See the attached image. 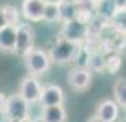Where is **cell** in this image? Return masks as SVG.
Here are the masks:
<instances>
[{"mask_svg": "<svg viewBox=\"0 0 126 122\" xmlns=\"http://www.w3.org/2000/svg\"><path fill=\"white\" fill-rule=\"evenodd\" d=\"M118 7L115 4L113 0H96V4H95V14L102 17L106 21H110L113 16L118 13Z\"/></svg>", "mask_w": 126, "mask_h": 122, "instance_id": "obj_13", "label": "cell"}, {"mask_svg": "<svg viewBox=\"0 0 126 122\" xmlns=\"http://www.w3.org/2000/svg\"><path fill=\"white\" fill-rule=\"evenodd\" d=\"M58 12H60V23L69 21L77 17V6L72 0H61L58 3Z\"/></svg>", "mask_w": 126, "mask_h": 122, "instance_id": "obj_15", "label": "cell"}, {"mask_svg": "<svg viewBox=\"0 0 126 122\" xmlns=\"http://www.w3.org/2000/svg\"><path fill=\"white\" fill-rule=\"evenodd\" d=\"M43 106L47 105H57L64 104V91L63 88L57 84H48L46 87H43L41 97L38 101Z\"/></svg>", "mask_w": 126, "mask_h": 122, "instance_id": "obj_10", "label": "cell"}, {"mask_svg": "<svg viewBox=\"0 0 126 122\" xmlns=\"http://www.w3.org/2000/svg\"><path fill=\"white\" fill-rule=\"evenodd\" d=\"M3 13H4V17H6V23L10 26H17L20 23V16L21 13L18 12V9L16 6L12 4H6V6H1Z\"/></svg>", "mask_w": 126, "mask_h": 122, "instance_id": "obj_19", "label": "cell"}, {"mask_svg": "<svg viewBox=\"0 0 126 122\" xmlns=\"http://www.w3.org/2000/svg\"><path fill=\"white\" fill-rule=\"evenodd\" d=\"M4 104H6V95H4L3 92H0V114H3Z\"/></svg>", "mask_w": 126, "mask_h": 122, "instance_id": "obj_22", "label": "cell"}, {"mask_svg": "<svg viewBox=\"0 0 126 122\" xmlns=\"http://www.w3.org/2000/svg\"><path fill=\"white\" fill-rule=\"evenodd\" d=\"M119 105L116 104L115 99H103L101 104L98 105L96 112V121L101 122H115L119 116Z\"/></svg>", "mask_w": 126, "mask_h": 122, "instance_id": "obj_8", "label": "cell"}, {"mask_svg": "<svg viewBox=\"0 0 126 122\" xmlns=\"http://www.w3.org/2000/svg\"><path fill=\"white\" fill-rule=\"evenodd\" d=\"M16 27L6 24L0 29V50L6 52H13L16 44Z\"/></svg>", "mask_w": 126, "mask_h": 122, "instance_id": "obj_12", "label": "cell"}, {"mask_svg": "<svg viewBox=\"0 0 126 122\" xmlns=\"http://www.w3.org/2000/svg\"><path fill=\"white\" fill-rule=\"evenodd\" d=\"M74 4L77 6L78 10H89L95 13V4L96 0H72Z\"/></svg>", "mask_w": 126, "mask_h": 122, "instance_id": "obj_20", "label": "cell"}, {"mask_svg": "<svg viewBox=\"0 0 126 122\" xmlns=\"http://www.w3.org/2000/svg\"><path fill=\"white\" fill-rule=\"evenodd\" d=\"M113 1L119 10H125L126 9V0H113Z\"/></svg>", "mask_w": 126, "mask_h": 122, "instance_id": "obj_21", "label": "cell"}, {"mask_svg": "<svg viewBox=\"0 0 126 122\" xmlns=\"http://www.w3.org/2000/svg\"><path fill=\"white\" fill-rule=\"evenodd\" d=\"M6 17H4V13H3V9L0 6V29L3 27V26H6Z\"/></svg>", "mask_w": 126, "mask_h": 122, "instance_id": "obj_23", "label": "cell"}, {"mask_svg": "<svg viewBox=\"0 0 126 122\" xmlns=\"http://www.w3.org/2000/svg\"><path fill=\"white\" fill-rule=\"evenodd\" d=\"M113 98L116 104L125 108L126 106V80L123 77L118 78L113 84Z\"/></svg>", "mask_w": 126, "mask_h": 122, "instance_id": "obj_17", "label": "cell"}, {"mask_svg": "<svg viewBox=\"0 0 126 122\" xmlns=\"http://www.w3.org/2000/svg\"><path fill=\"white\" fill-rule=\"evenodd\" d=\"M85 67L91 72H105V54L101 51H89L86 54Z\"/></svg>", "mask_w": 126, "mask_h": 122, "instance_id": "obj_14", "label": "cell"}, {"mask_svg": "<svg viewBox=\"0 0 126 122\" xmlns=\"http://www.w3.org/2000/svg\"><path fill=\"white\" fill-rule=\"evenodd\" d=\"M40 119L44 122H65L68 119V116L63 104L47 105V106L41 105Z\"/></svg>", "mask_w": 126, "mask_h": 122, "instance_id": "obj_11", "label": "cell"}, {"mask_svg": "<svg viewBox=\"0 0 126 122\" xmlns=\"http://www.w3.org/2000/svg\"><path fill=\"white\" fill-rule=\"evenodd\" d=\"M30 104L20 95V94H12L10 97H6V104L3 109V115L10 122H24L30 119Z\"/></svg>", "mask_w": 126, "mask_h": 122, "instance_id": "obj_2", "label": "cell"}, {"mask_svg": "<svg viewBox=\"0 0 126 122\" xmlns=\"http://www.w3.org/2000/svg\"><path fill=\"white\" fill-rule=\"evenodd\" d=\"M122 68V57L119 52L110 51L105 55V72L108 74H118Z\"/></svg>", "mask_w": 126, "mask_h": 122, "instance_id": "obj_16", "label": "cell"}, {"mask_svg": "<svg viewBox=\"0 0 126 122\" xmlns=\"http://www.w3.org/2000/svg\"><path fill=\"white\" fill-rule=\"evenodd\" d=\"M44 3H60L61 0H43Z\"/></svg>", "mask_w": 126, "mask_h": 122, "instance_id": "obj_24", "label": "cell"}, {"mask_svg": "<svg viewBox=\"0 0 126 122\" xmlns=\"http://www.w3.org/2000/svg\"><path fill=\"white\" fill-rule=\"evenodd\" d=\"M67 82L71 87V89H74L77 92L86 91L92 84V72L85 65L84 67H79V65L74 67L67 74Z\"/></svg>", "mask_w": 126, "mask_h": 122, "instance_id": "obj_5", "label": "cell"}, {"mask_svg": "<svg viewBox=\"0 0 126 122\" xmlns=\"http://www.w3.org/2000/svg\"><path fill=\"white\" fill-rule=\"evenodd\" d=\"M44 1L43 0H23L21 3V16L31 23H38L43 20Z\"/></svg>", "mask_w": 126, "mask_h": 122, "instance_id": "obj_9", "label": "cell"}, {"mask_svg": "<svg viewBox=\"0 0 126 122\" xmlns=\"http://www.w3.org/2000/svg\"><path fill=\"white\" fill-rule=\"evenodd\" d=\"M81 54H82V44L69 41L63 37H60L48 51L51 63L58 65L74 63L79 58Z\"/></svg>", "mask_w": 126, "mask_h": 122, "instance_id": "obj_1", "label": "cell"}, {"mask_svg": "<svg viewBox=\"0 0 126 122\" xmlns=\"http://www.w3.org/2000/svg\"><path fill=\"white\" fill-rule=\"evenodd\" d=\"M34 47V31L26 23H18L16 27V44L13 54L23 58Z\"/></svg>", "mask_w": 126, "mask_h": 122, "instance_id": "obj_4", "label": "cell"}, {"mask_svg": "<svg viewBox=\"0 0 126 122\" xmlns=\"http://www.w3.org/2000/svg\"><path fill=\"white\" fill-rule=\"evenodd\" d=\"M61 37L69 41L78 43V44H82L88 37V24L82 23L77 18L64 21L61 26Z\"/></svg>", "mask_w": 126, "mask_h": 122, "instance_id": "obj_6", "label": "cell"}, {"mask_svg": "<svg viewBox=\"0 0 126 122\" xmlns=\"http://www.w3.org/2000/svg\"><path fill=\"white\" fill-rule=\"evenodd\" d=\"M23 60H24V65H26V68L29 71V74L34 77L44 75L46 72H48V70H50V67L52 64L48 52L41 50V48H35V47H33L24 55Z\"/></svg>", "mask_w": 126, "mask_h": 122, "instance_id": "obj_3", "label": "cell"}, {"mask_svg": "<svg viewBox=\"0 0 126 122\" xmlns=\"http://www.w3.org/2000/svg\"><path fill=\"white\" fill-rule=\"evenodd\" d=\"M41 91H43V85H41V82L38 81L37 77L29 74L20 81V91H18V94L29 104H34V102L40 101Z\"/></svg>", "mask_w": 126, "mask_h": 122, "instance_id": "obj_7", "label": "cell"}, {"mask_svg": "<svg viewBox=\"0 0 126 122\" xmlns=\"http://www.w3.org/2000/svg\"><path fill=\"white\" fill-rule=\"evenodd\" d=\"M43 20L47 21V23H60L58 3H44Z\"/></svg>", "mask_w": 126, "mask_h": 122, "instance_id": "obj_18", "label": "cell"}]
</instances>
